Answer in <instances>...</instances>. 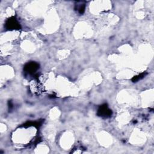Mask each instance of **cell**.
Returning a JSON list of instances; mask_svg holds the SVG:
<instances>
[{"mask_svg": "<svg viewBox=\"0 0 154 154\" xmlns=\"http://www.w3.org/2000/svg\"><path fill=\"white\" fill-rule=\"evenodd\" d=\"M5 26L6 29L9 30L19 29L20 28V25L19 23L18 22L17 19L14 17H11L7 20Z\"/></svg>", "mask_w": 154, "mask_h": 154, "instance_id": "1", "label": "cell"}, {"mask_svg": "<svg viewBox=\"0 0 154 154\" xmlns=\"http://www.w3.org/2000/svg\"><path fill=\"white\" fill-rule=\"evenodd\" d=\"M112 111L110 109L108 108L106 104H103L101 105L97 111V115L99 116L107 118L111 116Z\"/></svg>", "mask_w": 154, "mask_h": 154, "instance_id": "2", "label": "cell"}, {"mask_svg": "<svg viewBox=\"0 0 154 154\" xmlns=\"http://www.w3.org/2000/svg\"><path fill=\"white\" fill-rule=\"evenodd\" d=\"M39 67L38 63L35 62H29L27 63L24 67V70L29 74L34 73Z\"/></svg>", "mask_w": 154, "mask_h": 154, "instance_id": "3", "label": "cell"}, {"mask_svg": "<svg viewBox=\"0 0 154 154\" xmlns=\"http://www.w3.org/2000/svg\"><path fill=\"white\" fill-rule=\"evenodd\" d=\"M77 8H76V10L78 11V12L80 13V14H83L84 11H85V4H78L76 5Z\"/></svg>", "mask_w": 154, "mask_h": 154, "instance_id": "4", "label": "cell"}, {"mask_svg": "<svg viewBox=\"0 0 154 154\" xmlns=\"http://www.w3.org/2000/svg\"><path fill=\"white\" fill-rule=\"evenodd\" d=\"M146 74V73H141V74H140V75H138L135 76H134V77H133V78L132 79V81L134 82H137V81H138L140 80L141 79L143 78L145 76Z\"/></svg>", "mask_w": 154, "mask_h": 154, "instance_id": "5", "label": "cell"}]
</instances>
